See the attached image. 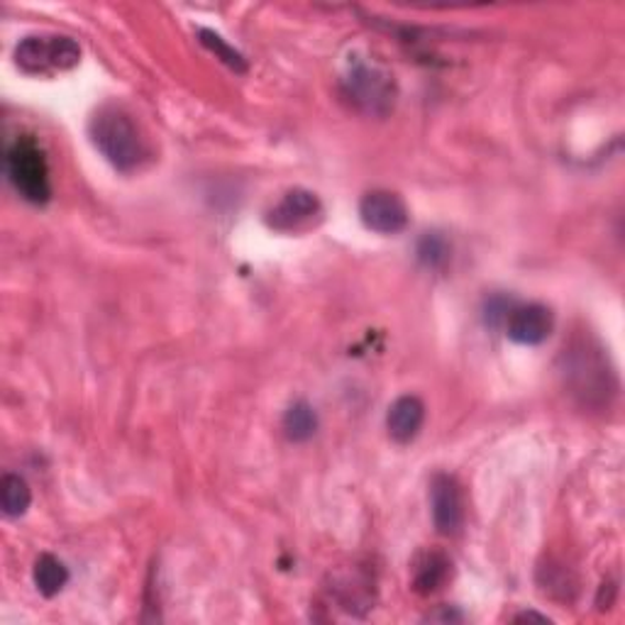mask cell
Segmentation results:
<instances>
[{
    "mask_svg": "<svg viewBox=\"0 0 625 625\" xmlns=\"http://www.w3.org/2000/svg\"><path fill=\"white\" fill-rule=\"evenodd\" d=\"M90 140L118 172H132L144 157L138 125L118 106H104L90 118Z\"/></svg>",
    "mask_w": 625,
    "mask_h": 625,
    "instance_id": "6da1fadb",
    "label": "cell"
},
{
    "mask_svg": "<svg viewBox=\"0 0 625 625\" xmlns=\"http://www.w3.org/2000/svg\"><path fill=\"white\" fill-rule=\"evenodd\" d=\"M317 433V413L309 401H295L283 413V435L291 442H309Z\"/></svg>",
    "mask_w": 625,
    "mask_h": 625,
    "instance_id": "4fadbf2b",
    "label": "cell"
},
{
    "mask_svg": "<svg viewBox=\"0 0 625 625\" xmlns=\"http://www.w3.org/2000/svg\"><path fill=\"white\" fill-rule=\"evenodd\" d=\"M516 621H538V623H550L548 616H540V613L536 611H526V613H520V616H516Z\"/></svg>",
    "mask_w": 625,
    "mask_h": 625,
    "instance_id": "ac0fdd59",
    "label": "cell"
},
{
    "mask_svg": "<svg viewBox=\"0 0 625 625\" xmlns=\"http://www.w3.org/2000/svg\"><path fill=\"white\" fill-rule=\"evenodd\" d=\"M452 579V560L440 550L420 552L413 562V589L418 594L430 596L445 586Z\"/></svg>",
    "mask_w": 625,
    "mask_h": 625,
    "instance_id": "8fae6325",
    "label": "cell"
},
{
    "mask_svg": "<svg viewBox=\"0 0 625 625\" xmlns=\"http://www.w3.org/2000/svg\"><path fill=\"white\" fill-rule=\"evenodd\" d=\"M564 377L572 384L574 394H579L584 399V403H608V396L616 391V377H613V369L608 367V362L601 355V349L591 347L589 340L586 343H579L574 347H564Z\"/></svg>",
    "mask_w": 625,
    "mask_h": 625,
    "instance_id": "3957f363",
    "label": "cell"
},
{
    "mask_svg": "<svg viewBox=\"0 0 625 625\" xmlns=\"http://www.w3.org/2000/svg\"><path fill=\"white\" fill-rule=\"evenodd\" d=\"M416 255H418L420 265H423L425 269H442V267H448L450 255H452V247H450L445 235H440V233H425V235L418 240Z\"/></svg>",
    "mask_w": 625,
    "mask_h": 625,
    "instance_id": "9a60e30c",
    "label": "cell"
},
{
    "mask_svg": "<svg viewBox=\"0 0 625 625\" xmlns=\"http://www.w3.org/2000/svg\"><path fill=\"white\" fill-rule=\"evenodd\" d=\"M343 88L352 104H355L359 110L369 112V116L381 118L386 112H391L396 104L394 76L381 69L379 64L367 60H352L347 64Z\"/></svg>",
    "mask_w": 625,
    "mask_h": 625,
    "instance_id": "277c9868",
    "label": "cell"
},
{
    "mask_svg": "<svg viewBox=\"0 0 625 625\" xmlns=\"http://www.w3.org/2000/svg\"><path fill=\"white\" fill-rule=\"evenodd\" d=\"M15 62L28 74L69 72L82 62V47L76 40L64 35H30L15 47Z\"/></svg>",
    "mask_w": 625,
    "mask_h": 625,
    "instance_id": "5b68a950",
    "label": "cell"
},
{
    "mask_svg": "<svg viewBox=\"0 0 625 625\" xmlns=\"http://www.w3.org/2000/svg\"><path fill=\"white\" fill-rule=\"evenodd\" d=\"M428 621H462V616H460V613H452V611L448 613L445 611V613H433V616H428Z\"/></svg>",
    "mask_w": 625,
    "mask_h": 625,
    "instance_id": "d6986e66",
    "label": "cell"
},
{
    "mask_svg": "<svg viewBox=\"0 0 625 625\" xmlns=\"http://www.w3.org/2000/svg\"><path fill=\"white\" fill-rule=\"evenodd\" d=\"M321 213L323 206L315 193L305 188H291L287 196L279 201V206L269 211V225L279 233H295L309 227Z\"/></svg>",
    "mask_w": 625,
    "mask_h": 625,
    "instance_id": "9c48e42d",
    "label": "cell"
},
{
    "mask_svg": "<svg viewBox=\"0 0 625 625\" xmlns=\"http://www.w3.org/2000/svg\"><path fill=\"white\" fill-rule=\"evenodd\" d=\"M32 504L30 484L18 474H6L0 482V506L8 518H20L28 514Z\"/></svg>",
    "mask_w": 625,
    "mask_h": 625,
    "instance_id": "5bb4252c",
    "label": "cell"
},
{
    "mask_svg": "<svg viewBox=\"0 0 625 625\" xmlns=\"http://www.w3.org/2000/svg\"><path fill=\"white\" fill-rule=\"evenodd\" d=\"M425 423V403L418 396H401L389 406L386 413V430L389 438L399 445H408L420 435V428Z\"/></svg>",
    "mask_w": 625,
    "mask_h": 625,
    "instance_id": "30bf717a",
    "label": "cell"
},
{
    "mask_svg": "<svg viewBox=\"0 0 625 625\" xmlns=\"http://www.w3.org/2000/svg\"><path fill=\"white\" fill-rule=\"evenodd\" d=\"M6 174L13 188L32 206H44L52 198L50 164L32 138H18L8 147Z\"/></svg>",
    "mask_w": 625,
    "mask_h": 625,
    "instance_id": "7a4b0ae2",
    "label": "cell"
},
{
    "mask_svg": "<svg viewBox=\"0 0 625 625\" xmlns=\"http://www.w3.org/2000/svg\"><path fill=\"white\" fill-rule=\"evenodd\" d=\"M430 510L440 536H457L464 526V494L460 482L450 474H435L430 482Z\"/></svg>",
    "mask_w": 625,
    "mask_h": 625,
    "instance_id": "8992f818",
    "label": "cell"
},
{
    "mask_svg": "<svg viewBox=\"0 0 625 625\" xmlns=\"http://www.w3.org/2000/svg\"><path fill=\"white\" fill-rule=\"evenodd\" d=\"M32 576H35V586L40 594L52 599L60 594L66 582H69V570H66V564L60 560V557L44 552L37 557Z\"/></svg>",
    "mask_w": 625,
    "mask_h": 625,
    "instance_id": "7c38bea8",
    "label": "cell"
},
{
    "mask_svg": "<svg viewBox=\"0 0 625 625\" xmlns=\"http://www.w3.org/2000/svg\"><path fill=\"white\" fill-rule=\"evenodd\" d=\"M554 331V315L542 303L516 305L506 321V333L518 345H542Z\"/></svg>",
    "mask_w": 625,
    "mask_h": 625,
    "instance_id": "ba28073f",
    "label": "cell"
},
{
    "mask_svg": "<svg viewBox=\"0 0 625 625\" xmlns=\"http://www.w3.org/2000/svg\"><path fill=\"white\" fill-rule=\"evenodd\" d=\"M198 37H201V44L203 47H208L215 56H218V60L223 62V64H227L230 66V69H235V72H247V62H245V56L237 52L235 47H230V44H227L218 32H213V30H198Z\"/></svg>",
    "mask_w": 625,
    "mask_h": 625,
    "instance_id": "2e32d148",
    "label": "cell"
},
{
    "mask_svg": "<svg viewBox=\"0 0 625 625\" xmlns=\"http://www.w3.org/2000/svg\"><path fill=\"white\" fill-rule=\"evenodd\" d=\"M516 309V303L506 299V295H492V299L486 301L484 305V317H486V323L492 325V327H498V325H506L508 321V315L510 311Z\"/></svg>",
    "mask_w": 625,
    "mask_h": 625,
    "instance_id": "e0dca14e",
    "label": "cell"
},
{
    "mask_svg": "<svg viewBox=\"0 0 625 625\" xmlns=\"http://www.w3.org/2000/svg\"><path fill=\"white\" fill-rule=\"evenodd\" d=\"M359 218L367 230L379 235H399L408 225V208L399 193L369 191L359 201Z\"/></svg>",
    "mask_w": 625,
    "mask_h": 625,
    "instance_id": "52a82bcc",
    "label": "cell"
}]
</instances>
